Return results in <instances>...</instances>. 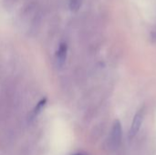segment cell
<instances>
[{
  "label": "cell",
  "mask_w": 156,
  "mask_h": 155,
  "mask_svg": "<svg viewBox=\"0 0 156 155\" xmlns=\"http://www.w3.org/2000/svg\"><path fill=\"white\" fill-rule=\"evenodd\" d=\"M122 123L119 121H115L114 123L112 124V132H111V145L112 148H118L122 143Z\"/></svg>",
  "instance_id": "1"
},
{
  "label": "cell",
  "mask_w": 156,
  "mask_h": 155,
  "mask_svg": "<svg viewBox=\"0 0 156 155\" xmlns=\"http://www.w3.org/2000/svg\"><path fill=\"white\" fill-rule=\"evenodd\" d=\"M144 113H145L144 107H142L134 115L133 122H132L131 130H130V137L131 138H133L140 131L141 126L144 122Z\"/></svg>",
  "instance_id": "2"
},
{
  "label": "cell",
  "mask_w": 156,
  "mask_h": 155,
  "mask_svg": "<svg viewBox=\"0 0 156 155\" xmlns=\"http://www.w3.org/2000/svg\"><path fill=\"white\" fill-rule=\"evenodd\" d=\"M68 54V46L66 43H61L56 52V62L58 67L61 68L64 66Z\"/></svg>",
  "instance_id": "3"
},
{
  "label": "cell",
  "mask_w": 156,
  "mask_h": 155,
  "mask_svg": "<svg viewBox=\"0 0 156 155\" xmlns=\"http://www.w3.org/2000/svg\"><path fill=\"white\" fill-rule=\"evenodd\" d=\"M82 4V0H69V9L72 12H77L80 10Z\"/></svg>",
  "instance_id": "4"
},
{
  "label": "cell",
  "mask_w": 156,
  "mask_h": 155,
  "mask_svg": "<svg viewBox=\"0 0 156 155\" xmlns=\"http://www.w3.org/2000/svg\"><path fill=\"white\" fill-rule=\"evenodd\" d=\"M46 103H47V99H42V100L37 104V106H36V108H35V110H34V115H37V114L42 111V109L45 107Z\"/></svg>",
  "instance_id": "5"
},
{
  "label": "cell",
  "mask_w": 156,
  "mask_h": 155,
  "mask_svg": "<svg viewBox=\"0 0 156 155\" xmlns=\"http://www.w3.org/2000/svg\"><path fill=\"white\" fill-rule=\"evenodd\" d=\"M73 155H87L86 153H74Z\"/></svg>",
  "instance_id": "6"
}]
</instances>
